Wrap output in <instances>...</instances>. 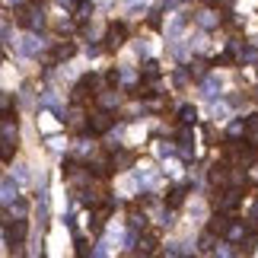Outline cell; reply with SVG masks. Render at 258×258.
Here are the masks:
<instances>
[{"instance_id": "obj_23", "label": "cell", "mask_w": 258, "mask_h": 258, "mask_svg": "<svg viewBox=\"0 0 258 258\" xmlns=\"http://www.w3.org/2000/svg\"><path fill=\"white\" fill-rule=\"evenodd\" d=\"M118 80H121V74H118V71H108V74H105V83H108V86H118Z\"/></svg>"}, {"instance_id": "obj_14", "label": "cell", "mask_w": 258, "mask_h": 258, "mask_svg": "<svg viewBox=\"0 0 258 258\" xmlns=\"http://www.w3.org/2000/svg\"><path fill=\"white\" fill-rule=\"evenodd\" d=\"M245 137H249V144H252V147H258V115L245 118Z\"/></svg>"}, {"instance_id": "obj_15", "label": "cell", "mask_w": 258, "mask_h": 258, "mask_svg": "<svg viewBox=\"0 0 258 258\" xmlns=\"http://www.w3.org/2000/svg\"><path fill=\"white\" fill-rule=\"evenodd\" d=\"M178 121H182V124H195L198 121V108L195 105H182V108H178Z\"/></svg>"}, {"instance_id": "obj_12", "label": "cell", "mask_w": 258, "mask_h": 258, "mask_svg": "<svg viewBox=\"0 0 258 258\" xmlns=\"http://www.w3.org/2000/svg\"><path fill=\"white\" fill-rule=\"evenodd\" d=\"M108 163H112V172H121L124 166H131V163H134V156L127 153V150H121V153H115V156H112Z\"/></svg>"}, {"instance_id": "obj_6", "label": "cell", "mask_w": 258, "mask_h": 258, "mask_svg": "<svg viewBox=\"0 0 258 258\" xmlns=\"http://www.w3.org/2000/svg\"><path fill=\"white\" fill-rule=\"evenodd\" d=\"M108 217H112V204H96V211H93V220H89V226H93V233H102V230H105Z\"/></svg>"}, {"instance_id": "obj_19", "label": "cell", "mask_w": 258, "mask_h": 258, "mask_svg": "<svg viewBox=\"0 0 258 258\" xmlns=\"http://www.w3.org/2000/svg\"><path fill=\"white\" fill-rule=\"evenodd\" d=\"M214 245H217V242H214V233H207L204 239H201V252H204V255H211V252H214Z\"/></svg>"}, {"instance_id": "obj_8", "label": "cell", "mask_w": 258, "mask_h": 258, "mask_svg": "<svg viewBox=\"0 0 258 258\" xmlns=\"http://www.w3.org/2000/svg\"><path fill=\"white\" fill-rule=\"evenodd\" d=\"M64 121H67V127H71V131H86V112H83V105H74L71 115H67Z\"/></svg>"}, {"instance_id": "obj_21", "label": "cell", "mask_w": 258, "mask_h": 258, "mask_svg": "<svg viewBox=\"0 0 258 258\" xmlns=\"http://www.w3.org/2000/svg\"><path fill=\"white\" fill-rule=\"evenodd\" d=\"M245 134V121H233L230 124V137H242Z\"/></svg>"}, {"instance_id": "obj_16", "label": "cell", "mask_w": 258, "mask_h": 258, "mask_svg": "<svg viewBox=\"0 0 258 258\" xmlns=\"http://www.w3.org/2000/svg\"><path fill=\"white\" fill-rule=\"evenodd\" d=\"M166 204H169L172 211H175V207H182L185 204V188H172V191L166 195Z\"/></svg>"}, {"instance_id": "obj_13", "label": "cell", "mask_w": 258, "mask_h": 258, "mask_svg": "<svg viewBox=\"0 0 258 258\" xmlns=\"http://www.w3.org/2000/svg\"><path fill=\"white\" fill-rule=\"evenodd\" d=\"M13 156H16V141L4 137V141H0V163H10Z\"/></svg>"}, {"instance_id": "obj_22", "label": "cell", "mask_w": 258, "mask_h": 258, "mask_svg": "<svg viewBox=\"0 0 258 258\" xmlns=\"http://www.w3.org/2000/svg\"><path fill=\"white\" fill-rule=\"evenodd\" d=\"M188 77H191L188 71H175V74H172V80H175V86H185V83H188Z\"/></svg>"}, {"instance_id": "obj_18", "label": "cell", "mask_w": 258, "mask_h": 258, "mask_svg": "<svg viewBox=\"0 0 258 258\" xmlns=\"http://www.w3.org/2000/svg\"><path fill=\"white\" fill-rule=\"evenodd\" d=\"M144 77H147V80H156V77H160V64H156V61H147L144 64Z\"/></svg>"}, {"instance_id": "obj_5", "label": "cell", "mask_w": 258, "mask_h": 258, "mask_svg": "<svg viewBox=\"0 0 258 258\" xmlns=\"http://www.w3.org/2000/svg\"><path fill=\"white\" fill-rule=\"evenodd\" d=\"M239 201H242L239 188H226V191L217 198V207H220V214H233L236 207H239Z\"/></svg>"}, {"instance_id": "obj_3", "label": "cell", "mask_w": 258, "mask_h": 258, "mask_svg": "<svg viewBox=\"0 0 258 258\" xmlns=\"http://www.w3.org/2000/svg\"><path fill=\"white\" fill-rule=\"evenodd\" d=\"M124 42H127V26L124 23H112V26H108V32H105L102 51H115V48H121Z\"/></svg>"}, {"instance_id": "obj_20", "label": "cell", "mask_w": 258, "mask_h": 258, "mask_svg": "<svg viewBox=\"0 0 258 258\" xmlns=\"http://www.w3.org/2000/svg\"><path fill=\"white\" fill-rule=\"evenodd\" d=\"M217 89H220V80H217V77H211V80L204 83V96H217Z\"/></svg>"}, {"instance_id": "obj_4", "label": "cell", "mask_w": 258, "mask_h": 258, "mask_svg": "<svg viewBox=\"0 0 258 258\" xmlns=\"http://www.w3.org/2000/svg\"><path fill=\"white\" fill-rule=\"evenodd\" d=\"M112 124H115V115L112 112H96L93 118H86V131L89 134H105V131H112Z\"/></svg>"}, {"instance_id": "obj_17", "label": "cell", "mask_w": 258, "mask_h": 258, "mask_svg": "<svg viewBox=\"0 0 258 258\" xmlns=\"http://www.w3.org/2000/svg\"><path fill=\"white\" fill-rule=\"evenodd\" d=\"M96 99H99V105H102V108L118 105V93H115V89H108V93H96Z\"/></svg>"}, {"instance_id": "obj_1", "label": "cell", "mask_w": 258, "mask_h": 258, "mask_svg": "<svg viewBox=\"0 0 258 258\" xmlns=\"http://www.w3.org/2000/svg\"><path fill=\"white\" fill-rule=\"evenodd\" d=\"M96 89H99V77H96V74H86L83 80L74 86L71 102H74V105H86L89 99H96Z\"/></svg>"}, {"instance_id": "obj_24", "label": "cell", "mask_w": 258, "mask_h": 258, "mask_svg": "<svg viewBox=\"0 0 258 258\" xmlns=\"http://www.w3.org/2000/svg\"><path fill=\"white\" fill-rule=\"evenodd\" d=\"M77 255H89V242H86V239L77 242Z\"/></svg>"}, {"instance_id": "obj_7", "label": "cell", "mask_w": 258, "mask_h": 258, "mask_svg": "<svg viewBox=\"0 0 258 258\" xmlns=\"http://www.w3.org/2000/svg\"><path fill=\"white\" fill-rule=\"evenodd\" d=\"M77 54V45L74 42H57L51 57H48V64H57V61H71V57Z\"/></svg>"}, {"instance_id": "obj_26", "label": "cell", "mask_w": 258, "mask_h": 258, "mask_svg": "<svg viewBox=\"0 0 258 258\" xmlns=\"http://www.w3.org/2000/svg\"><path fill=\"white\" fill-rule=\"evenodd\" d=\"M204 4H214V0H204Z\"/></svg>"}, {"instance_id": "obj_11", "label": "cell", "mask_w": 258, "mask_h": 258, "mask_svg": "<svg viewBox=\"0 0 258 258\" xmlns=\"http://www.w3.org/2000/svg\"><path fill=\"white\" fill-rule=\"evenodd\" d=\"M137 245H141V249H137L141 255H153L156 245H160V239H156L153 233H147V236H141V239H137Z\"/></svg>"}, {"instance_id": "obj_25", "label": "cell", "mask_w": 258, "mask_h": 258, "mask_svg": "<svg viewBox=\"0 0 258 258\" xmlns=\"http://www.w3.org/2000/svg\"><path fill=\"white\" fill-rule=\"evenodd\" d=\"M4 57H7V54H4V48H0V64H4Z\"/></svg>"}, {"instance_id": "obj_2", "label": "cell", "mask_w": 258, "mask_h": 258, "mask_svg": "<svg viewBox=\"0 0 258 258\" xmlns=\"http://www.w3.org/2000/svg\"><path fill=\"white\" fill-rule=\"evenodd\" d=\"M7 245H13V252H19V245L26 242V236H29V223L26 220H7Z\"/></svg>"}, {"instance_id": "obj_10", "label": "cell", "mask_w": 258, "mask_h": 258, "mask_svg": "<svg viewBox=\"0 0 258 258\" xmlns=\"http://www.w3.org/2000/svg\"><path fill=\"white\" fill-rule=\"evenodd\" d=\"M226 226H230V217H226V214H217V217H211V223H207V233L223 236V233H226Z\"/></svg>"}, {"instance_id": "obj_9", "label": "cell", "mask_w": 258, "mask_h": 258, "mask_svg": "<svg viewBox=\"0 0 258 258\" xmlns=\"http://www.w3.org/2000/svg\"><path fill=\"white\" fill-rule=\"evenodd\" d=\"M207 178H211V185H226L230 182V166L226 163H217V166H211V172H207Z\"/></svg>"}]
</instances>
